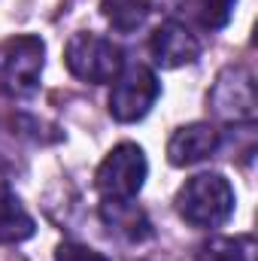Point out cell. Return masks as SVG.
<instances>
[{
    "instance_id": "6da1fadb",
    "label": "cell",
    "mask_w": 258,
    "mask_h": 261,
    "mask_svg": "<svg viewBox=\"0 0 258 261\" xmlns=\"http://www.w3.org/2000/svg\"><path fill=\"white\" fill-rule=\"evenodd\" d=\"M176 213L200 231L222 228L234 213V189L222 173H197L176 192Z\"/></svg>"
},
{
    "instance_id": "7a4b0ae2",
    "label": "cell",
    "mask_w": 258,
    "mask_h": 261,
    "mask_svg": "<svg viewBox=\"0 0 258 261\" xmlns=\"http://www.w3.org/2000/svg\"><path fill=\"white\" fill-rule=\"evenodd\" d=\"M64 64L76 79L104 85V82H113L125 70V55L113 40L91 34V31H79L67 40Z\"/></svg>"
},
{
    "instance_id": "3957f363",
    "label": "cell",
    "mask_w": 258,
    "mask_h": 261,
    "mask_svg": "<svg viewBox=\"0 0 258 261\" xmlns=\"http://www.w3.org/2000/svg\"><path fill=\"white\" fill-rule=\"evenodd\" d=\"M46 64V43L34 34H18L0 43V88L24 97L37 91Z\"/></svg>"
},
{
    "instance_id": "277c9868",
    "label": "cell",
    "mask_w": 258,
    "mask_h": 261,
    "mask_svg": "<svg viewBox=\"0 0 258 261\" xmlns=\"http://www.w3.org/2000/svg\"><path fill=\"white\" fill-rule=\"evenodd\" d=\"M149 176L146 152L137 143H119L107 152L94 173V189L100 197H137Z\"/></svg>"
},
{
    "instance_id": "5b68a950",
    "label": "cell",
    "mask_w": 258,
    "mask_h": 261,
    "mask_svg": "<svg viewBox=\"0 0 258 261\" xmlns=\"http://www.w3.org/2000/svg\"><path fill=\"white\" fill-rule=\"evenodd\" d=\"M161 94V82L149 67L137 64L125 67L116 79H113V91H110V116L122 125H134L140 119H146V113L155 107Z\"/></svg>"
},
{
    "instance_id": "8992f818",
    "label": "cell",
    "mask_w": 258,
    "mask_h": 261,
    "mask_svg": "<svg viewBox=\"0 0 258 261\" xmlns=\"http://www.w3.org/2000/svg\"><path fill=\"white\" fill-rule=\"evenodd\" d=\"M207 103L225 122H252L258 110L252 73L246 67H225L216 76V82L207 94Z\"/></svg>"
},
{
    "instance_id": "52a82bcc",
    "label": "cell",
    "mask_w": 258,
    "mask_h": 261,
    "mask_svg": "<svg viewBox=\"0 0 258 261\" xmlns=\"http://www.w3.org/2000/svg\"><path fill=\"white\" fill-rule=\"evenodd\" d=\"M149 52L152 61L164 70H176V67L194 64L200 55V40L183 21H164L161 28H155V34L149 37Z\"/></svg>"
},
{
    "instance_id": "ba28073f",
    "label": "cell",
    "mask_w": 258,
    "mask_h": 261,
    "mask_svg": "<svg viewBox=\"0 0 258 261\" xmlns=\"http://www.w3.org/2000/svg\"><path fill=\"white\" fill-rule=\"evenodd\" d=\"M222 146V134L213 128L210 122H192L173 130L167 140V161L173 167H192L197 161L210 158Z\"/></svg>"
},
{
    "instance_id": "9c48e42d",
    "label": "cell",
    "mask_w": 258,
    "mask_h": 261,
    "mask_svg": "<svg viewBox=\"0 0 258 261\" xmlns=\"http://www.w3.org/2000/svg\"><path fill=\"white\" fill-rule=\"evenodd\" d=\"M100 219L110 228V234H116L128 243H143V240L152 237V222L134 203V197H104Z\"/></svg>"
},
{
    "instance_id": "30bf717a",
    "label": "cell",
    "mask_w": 258,
    "mask_h": 261,
    "mask_svg": "<svg viewBox=\"0 0 258 261\" xmlns=\"http://www.w3.org/2000/svg\"><path fill=\"white\" fill-rule=\"evenodd\" d=\"M34 234V219L21 206V200L0 189V243H21Z\"/></svg>"
},
{
    "instance_id": "8fae6325",
    "label": "cell",
    "mask_w": 258,
    "mask_h": 261,
    "mask_svg": "<svg viewBox=\"0 0 258 261\" xmlns=\"http://www.w3.org/2000/svg\"><path fill=\"white\" fill-rule=\"evenodd\" d=\"M194 261H255V240L240 237H210L194 249Z\"/></svg>"
},
{
    "instance_id": "7c38bea8",
    "label": "cell",
    "mask_w": 258,
    "mask_h": 261,
    "mask_svg": "<svg viewBox=\"0 0 258 261\" xmlns=\"http://www.w3.org/2000/svg\"><path fill=\"white\" fill-rule=\"evenodd\" d=\"M100 12L110 21L113 31L119 34H134L137 28L146 24L152 3L149 0H100Z\"/></svg>"
},
{
    "instance_id": "4fadbf2b",
    "label": "cell",
    "mask_w": 258,
    "mask_h": 261,
    "mask_svg": "<svg viewBox=\"0 0 258 261\" xmlns=\"http://www.w3.org/2000/svg\"><path fill=\"white\" fill-rule=\"evenodd\" d=\"M237 0H200V18L207 28H225L231 21Z\"/></svg>"
},
{
    "instance_id": "5bb4252c",
    "label": "cell",
    "mask_w": 258,
    "mask_h": 261,
    "mask_svg": "<svg viewBox=\"0 0 258 261\" xmlns=\"http://www.w3.org/2000/svg\"><path fill=\"white\" fill-rule=\"evenodd\" d=\"M55 261H110L104 252L85 246V243H76V240H64L58 243L55 249Z\"/></svg>"
}]
</instances>
